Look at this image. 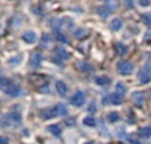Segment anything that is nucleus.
Segmentation results:
<instances>
[{
	"label": "nucleus",
	"mask_w": 151,
	"mask_h": 144,
	"mask_svg": "<svg viewBox=\"0 0 151 144\" xmlns=\"http://www.w3.org/2000/svg\"><path fill=\"white\" fill-rule=\"evenodd\" d=\"M110 78L109 77H106V76H98V77H96V83L98 85V86H102V87H106V86H109L110 85Z\"/></svg>",
	"instance_id": "12"
},
{
	"label": "nucleus",
	"mask_w": 151,
	"mask_h": 144,
	"mask_svg": "<svg viewBox=\"0 0 151 144\" xmlns=\"http://www.w3.org/2000/svg\"><path fill=\"white\" fill-rule=\"evenodd\" d=\"M41 61H42L41 53L33 52V53L31 54V57H29V68H31V69H37V68H40V65H41Z\"/></svg>",
	"instance_id": "5"
},
{
	"label": "nucleus",
	"mask_w": 151,
	"mask_h": 144,
	"mask_svg": "<svg viewBox=\"0 0 151 144\" xmlns=\"http://www.w3.org/2000/svg\"><path fill=\"white\" fill-rule=\"evenodd\" d=\"M106 5H107V7H109V8H110V9H111V11H113V9H115V8H117V7H118V3H117V0H110V1H109V3H107V4H106Z\"/></svg>",
	"instance_id": "29"
},
{
	"label": "nucleus",
	"mask_w": 151,
	"mask_h": 144,
	"mask_svg": "<svg viewBox=\"0 0 151 144\" xmlns=\"http://www.w3.org/2000/svg\"><path fill=\"white\" fill-rule=\"evenodd\" d=\"M138 4L141 7H149L151 3H150V0H138Z\"/></svg>",
	"instance_id": "30"
},
{
	"label": "nucleus",
	"mask_w": 151,
	"mask_h": 144,
	"mask_svg": "<svg viewBox=\"0 0 151 144\" xmlns=\"http://www.w3.org/2000/svg\"><path fill=\"white\" fill-rule=\"evenodd\" d=\"M122 20H121L119 17H114L111 21H110V28H111V31H114V32H117V31H119L121 28H122Z\"/></svg>",
	"instance_id": "13"
},
{
	"label": "nucleus",
	"mask_w": 151,
	"mask_h": 144,
	"mask_svg": "<svg viewBox=\"0 0 151 144\" xmlns=\"http://www.w3.org/2000/svg\"><path fill=\"white\" fill-rule=\"evenodd\" d=\"M55 53H56V56H57V57L61 58V60H68V58H69L68 52H66L64 48H61V46H57V48H56Z\"/></svg>",
	"instance_id": "15"
},
{
	"label": "nucleus",
	"mask_w": 151,
	"mask_h": 144,
	"mask_svg": "<svg viewBox=\"0 0 151 144\" xmlns=\"http://www.w3.org/2000/svg\"><path fill=\"white\" fill-rule=\"evenodd\" d=\"M56 89H57V93L61 97H66V94H68V86H66L65 82L57 81L56 82Z\"/></svg>",
	"instance_id": "9"
},
{
	"label": "nucleus",
	"mask_w": 151,
	"mask_h": 144,
	"mask_svg": "<svg viewBox=\"0 0 151 144\" xmlns=\"http://www.w3.org/2000/svg\"><path fill=\"white\" fill-rule=\"evenodd\" d=\"M97 11H98V15L101 16V17H107V16L110 15V12H111V9H110L107 5H104V7H98L97 8Z\"/></svg>",
	"instance_id": "16"
},
{
	"label": "nucleus",
	"mask_w": 151,
	"mask_h": 144,
	"mask_svg": "<svg viewBox=\"0 0 151 144\" xmlns=\"http://www.w3.org/2000/svg\"><path fill=\"white\" fill-rule=\"evenodd\" d=\"M117 70L121 76H129V74L133 73L134 66H133V63L129 62V61H121L117 65Z\"/></svg>",
	"instance_id": "1"
},
{
	"label": "nucleus",
	"mask_w": 151,
	"mask_h": 144,
	"mask_svg": "<svg viewBox=\"0 0 151 144\" xmlns=\"http://www.w3.org/2000/svg\"><path fill=\"white\" fill-rule=\"evenodd\" d=\"M20 91H21V89L17 86V85H15V83H11L9 86H8V89L5 90V93H7L9 97H12V98H16L19 94H20Z\"/></svg>",
	"instance_id": "8"
},
{
	"label": "nucleus",
	"mask_w": 151,
	"mask_h": 144,
	"mask_svg": "<svg viewBox=\"0 0 151 144\" xmlns=\"http://www.w3.org/2000/svg\"><path fill=\"white\" fill-rule=\"evenodd\" d=\"M12 83V82L9 81V79L7 78H0V90H3V91H5V90L8 89V86Z\"/></svg>",
	"instance_id": "21"
},
{
	"label": "nucleus",
	"mask_w": 151,
	"mask_h": 144,
	"mask_svg": "<svg viewBox=\"0 0 151 144\" xmlns=\"http://www.w3.org/2000/svg\"><path fill=\"white\" fill-rule=\"evenodd\" d=\"M57 40L58 41H61L63 44H68V37H66L65 34H63V33H57Z\"/></svg>",
	"instance_id": "28"
},
{
	"label": "nucleus",
	"mask_w": 151,
	"mask_h": 144,
	"mask_svg": "<svg viewBox=\"0 0 151 144\" xmlns=\"http://www.w3.org/2000/svg\"><path fill=\"white\" fill-rule=\"evenodd\" d=\"M11 118H12L15 122H20L21 120V119H20V114H17V113H12V114H11Z\"/></svg>",
	"instance_id": "31"
},
{
	"label": "nucleus",
	"mask_w": 151,
	"mask_h": 144,
	"mask_svg": "<svg viewBox=\"0 0 151 144\" xmlns=\"http://www.w3.org/2000/svg\"><path fill=\"white\" fill-rule=\"evenodd\" d=\"M29 81L32 82V83L35 85V86H47L48 85V78L45 76H42V74H33V76L31 77V79Z\"/></svg>",
	"instance_id": "6"
},
{
	"label": "nucleus",
	"mask_w": 151,
	"mask_h": 144,
	"mask_svg": "<svg viewBox=\"0 0 151 144\" xmlns=\"http://www.w3.org/2000/svg\"><path fill=\"white\" fill-rule=\"evenodd\" d=\"M50 41H52V40H50V36L48 33H44L42 34V37H41V41H40V45H41L42 48H47L48 45L50 44Z\"/></svg>",
	"instance_id": "19"
},
{
	"label": "nucleus",
	"mask_w": 151,
	"mask_h": 144,
	"mask_svg": "<svg viewBox=\"0 0 151 144\" xmlns=\"http://www.w3.org/2000/svg\"><path fill=\"white\" fill-rule=\"evenodd\" d=\"M7 143H8V139H7V138L0 136V144H7Z\"/></svg>",
	"instance_id": "33"
},
{
	"label": "nucleus",
	"mask_w": 151,
	"mask_h": 144,
	"mask_svg": "<svg viewBox=\"0 0 151 144\" xmlns=\"http://www.w3.org/2000/svg\"><path fill=\"white\" fill-rule=\"evenodd\" d=\"M36 33H35L33 31H27L23 33V40L27 42V44H33L35 41H36Z\"/></svg>",
	"instance_id": "10"
},
{
	"label": "nucleus",
	"mask_w": 151,
	"mask_h": 144,
	"mask_svg": "<svg viewBox=\"0 0 151 144\" xmlns=\"http://www.w3.org/2000/svg\"><path fill=\"white\" fill-rule=\"evenodd\" d=\"M89 111H96V105H94V103H90V105H89Z\"/></svg>",
	"instance_id": "34"
},
{
	"label": "nucleus",
	"mask_w": 151,
	"mask_h": 144,
	"mask_svg": "<svg viewBox=\"0 0 151 144\" xmlns=\"http://www.w3.org/2000/svg\"><path fill=\"white\" fill-rule=\"evenodd\" d=\"M125 1V5L127 8H133V5H134V0H123Z\"/></svg>",
	"instance_id": "32"
},
{
	"label": "nucleus",
	"mask_w": 151,
	"mask_h": 144,
	"mask_svg": "<svg viewBox=\"0 0 151 144\" xmlns=\"http://www.w3.org/2000/svg\"><path fill=\"white\" fill-rule=\"evenodd\" d=\"M58 115V110L57 107H50V108H42L40 110V116H41L44 120H48V119H53Z\"/></svg>",
	"instance_id": "3"
},
{
	"label": "nucleus",
	"mask_w": 151,
	"mask_h": 144,
	"mask_svg": "<svg viewBox=\"0 0 151 144\" xmlns=\"http://www.w3.org/2000/svg\"><path fill=\"white\" fill-rule=\"evenodd\" d=\"M138 79L141 83H149L151 81V70L149 66H145L138 71Z\"/></svg>",
	"instance_id": "4"
},
{
	"label": "nucleus",
	"mask_w": 151,
	"mask_h": 144,
	"mask_svg": "<svg viewBox=\"0 0 151 144\" xmlns=\"http://www.w3.org/2000/svg\"><path fill=\"white\" fill-rule=\"evenodd\" d=\"M66 124H69V126H70V124H72V126H74L76 120H74V119H68V120H66Z\"/></svg>",
	"instance_id": "35"
},
{
	"label": "nucleus",
	"mask_w": 151,
	"mask_h": 144,
	"mask_svg": "<svg viewBox=\"0 0 151 144\" xmlns=\"http://www.w3.org/2000/svg\"><path fill=\"white\" fill-rule=\"evenodd\" d=\"M131 101H133L137 106H143V103H145V94L142 91H134L133 94H131Z\"/></svg>",
	"instance_id": "7"
},
{
	"label": "nucleus",
	"mask_w": 151,
	"mask_h": 144,
	"mask_svg": "<svg viewBox=\"0 0 151 144\" xmlns=\"http://www.w3.org/2000/svg\"><path fill=\"white\" fill-rule=\"evenodd\" d=\"M88 31L86 29H83V28H78V29H76V32H74V37L76 38H85V37H88Z\"/></svg>",
	"instance_id": "18"
},
{
	"label": "nucleus",
	"mask_w": 151,
	"mask_h": 144,
	"mask_svg": "<svg viewBox=\"0 0 151 144\" xmlns=\"http://www.w3.org/2000/svg\"><path fill=\"white\" fill-rule=\"evenodd\" d=\"M86 101V97H85V93L81 91V90H78V91H76L73 95H72L70 98V103L76 107H81V106L85 103Z\"/></svg>",
	"instance_id": "2"
},
{
	"label": "nucleus",
	"mask_w": 151,
	"mask_h": 144,
	"mask_svg": "<svg viewBox=\"0 0 151 144\" xmlns=\"http://www.w3.org/2000/svg\"><path fill=\"white\" fill-rule=\"evenodd\" d=\"M142 20L149 28H151V16L150 15H142Z\"/></svg>",
	"instance_id": "27"
},
{
	"label": "nucleus",
	"mask_w": 151,
	"mask_h": 144,
	"mask_svg": "<svg viewBox=\"0 0 151 144\" xmlns=\"http://www.w3.org/2000/svg\"><path fill=\"white\" fill-rule=\"evenodd\" d=\"M115 91L119 93V94H122V95H125V93H126V87H125V85H123V83H117Z\"/></svg>",
	"instance_id": "26"
},
{
	"label": "nucleus",
	"mask_w": 151,
	"mask_h": 144,
	"mask_svg": "<svg viewBox=\"0 0 151 144\" xmlns=\"http://www.w3.org/2000/svg\"><path fill=\"white\" fill-rule=\"evenodd\" d=\"M115 48V52H117L118 56H125L126 53H127V46H126L125 44H122V42H117V44L114 45Z\"/></svg>",
	"instance_id": "14"
},
{
	"label": "nucleus",
	"mask_w": 151,
	"mask_h": 144,
	"mask_svg": "<svg viewBox=\"0 0 151 144\" xmlns=\"http://www.w3.org/2000/svg\"><path fill=\"white\" fill-rule=\"evenodd\" d=\"M21 58H23V56L19 54V56H16V57L9 58V60H8V63H9V65H12V66H16V65H19V62L21 61Z\"/></svg>",
	"instance_id": "23"
},
{
	"label": "nucleus",
	"mask_w": 151,
	"mask_h": 144,
	"mask_svg": "<svg viewBox=\"0 0 151 144\" xmlns=\"http://www.w3.org/2000/svg\"><path fill=\"white\" fill-rule=\"evenodd\" d=\"M109 101L113 105H121V103H123V95L115 91L111 95H109Z\"/></svg>",
	"instance_id": "11"
},
{
	"label": "nucleus",
	"mask_w": 151,
	"mask_h": 144,
	"mask_svg": "<svg viewBox=\"0 0 151 144\" xmlns=\"http://www.w3.org/2000/svg\"><path fill=\"white\" fill-rule=\"evenodd\" d=\"M48 131H49L50 134L56 135V136L61 134V128L57 126V124H52V126H49V127H48Z\"/></svg>",
	"instance_id": "22"
},
{
	"label": "nucleus",
	"mask_w": 151,
	"mask_h": 144,
	"mask_svg": "<svg viewBox=\"0 0 151 144\" xmlns=\"http://www.w3.org/2000/svg\"><path fill=\"white\" fill-rule=\"evenodd\" d=\"M139 135H141V138H143V139L151 138V127H142V128L139 130Z\"/></svg>",
	"instance_id": "17"
},
{
	"label": "nucleus",
	"mask_w": 151,
	"mask_h": 144,
	"mask_svg": "<svg viewBox=\"0 0 151 144\" xmlns=\"http://www.w3.org/2000/svg\"><path fill=\"white\" fill-rule=\"evenodd\" d=\"M107 119H109L110 123H115V122L119 120V114L115 113V111H111V113H109V115H107Z\"/></svg>",
	"instance_id": "20"
},
{
	"label": "nucleus",
	"mask_w": 151,
	"mask_h": 144,
	"mask_svg": "<svg viewBox=\"0 0 151 144\" xmlns=\"http://www.w3.org/2000/svg\"><path fill=\"white\" fill-rule=\"evenodd\" d=\"M149 94H150V97H151V89H150V91H149Z\"/></svg>",
	"instance_id": "36"
},
{
	"label": "nucleus",
	"mask_w": 151,
	"mask_h": 144,
	"mask_svg": "<svg viewBox=\"0 0 151 144\" xmlns=\"http://www.w3.org/2000/svg\"><path fill=\"white\" fill-rule=\"evenodd\" d=\"M83 124L89 126V127H94L96 126V119H94L93 116H86V118L83 119Z\"/></svg>",
	"instance_id": "24"
},
{
	"label": "nucleus",
	"mask_w": 151,
	"mask_h": 144,
	"mask_svg": "<svg viewBox=\"0 0 151 144\" xmlns=\"http://www.w3.org/2000/svg\"><path fill=\"white\" fill-rule=\"evenodd\" d=\"M56 107L58 110V115H66L68 114V108L65 107V105H57Z\"/></svg>",
	"instance_id": "25"
}]
</instances>
